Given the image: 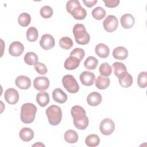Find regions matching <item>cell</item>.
<instances>
[{
    "label": "cell",
    "instance_id": "24",
    "mask_svg": "<svg viewBox=\"0 0 147 147\" xmlns=\"http://www.w3.org/2000/svg\"><path fill=\"white\" fill-rule=\"evenodd\" d=\"M65 141L69 144L76 143L79 138V136L76 131L74 130H68L65 131L64 135Z\"/></svg>",
    "mask_w": 147,
    "mask_h": 147
},
{
    "label": "cell",
    "instance_id": "26",
    "mask_svg": "<svg viewBox=\"0 0 147 147\" xmlns=\"http://www.w3.org/2000/svg\"><path fill=\"white\" fill-rule=\"evenodd\" d=\"M85 143L89 147H95L98 146L100 143V138L99 136L95 134L88 135L86 140Z\"/></svg>",
    "mask_w": 147,
    "mask_h": 147
},
{
    "label": "cell",
    "instance_id": "29",
    "mask_svg": "<svg viewBox=\"0 0 147 147\" xmlns=\"http://www.w3.org/2000/svg\"><path fill=\"white\" fill-rule=\"evenodd\" d=\"M98 64V60L94 56L88 57L84 62V67L90 70L95 69Z\"/></svg>",
    "mask_w": 147,
    "mask_h": 147
},
{
    "label": "cell",
    "instance_id": "5",
    "mask_svg": "<svg viewBox=\"0 0 147 147\" xmlns=\"http://www.w3.org/2000/svg\"><path fill=\"white\" fill-rule=\"evenodd\" d=\"M49 123L53 126H56L60 123L62 119V111L60 107L52 105L46 110Z\"/></svg>",
    "mask_w": 147,
    "mask_h": 147
},
{
    "label": "cell",
    "instance_id": "2",
    "mask_svg": "<svg viewBox=\"0 0 147 147\" xmlns=\"http://www.w3.org/2000/svg\"><path fill=\"white\" fill-rule=\"evenodd\" d=\"M66 9L75 20H84L87 16L86 10L81 6L80 2L77 0L68 1L66 4Z\"/></svg>",
    "mask_w": 147,
    "mask_h": 147
},
{
    "label": "cell",
    "instance_id": "6",
    "mask_svg": "<svg viewBox=\"0 0 147 147\" xmlns=\"http://www.w3.org/2000/svg\"><path fill=\"white\" fill-rule=\"evenodd\" d=\"M62 84L69 93H76L79 90V86L75 78L71 75H66L63 77Z\"/></svg>",
    "mask_w": 147,
    "mask_h": 147
},
{
    "label": "cell",
    "instance_id": "17",
    "mask_svg": "<svg viewBox=\"0 0 147 147\" xmlns=\"http://www.w3.org/2000/svg\"><path fill=\"white\" fill-rule=\"evenodd\" d=\"M102 100V97L98 92H92L87 97V103L91 106H96L99 105Z\"/></svg>",
    "mask_w": 147,
    "mask_h": 147
},
{
    "label": "cell",
    "instance_id": "35",
    "mask_svg": "<svg viewBox=\"0 0 147 147\" xmlns=\"http://www.w3.org/2000/svg\"><path fill=\"white\" fill-rule=\"evenodd\" d=\"M137 84L140 88H145L147 86V72H141L139 74L137 78Z\"/></svg>",
    "mask_w": 147,
    "mask_h": 147
},
{
    "label": "cell",
    "instance_id": "20",
    "mask_svg": "<svg viewBox=\"0 0 147 147\" xmlns=\"http://www.w3.org/2000/svg\"><path fill=\"white\" fill-rule=\"evenodd\" d=\"M95 53L100 58H106L110 53V49L107 45L103 43L97 44L95 48Z\"/></svg>",
    "mask_w": 147,
    "mask_h": 147
},
{
    "label": "cell",
    "instance_id": "33",
    "mask_svg": "<svg viewBox=\"0 0 147 147\" xmlns=\"http://www.w3.org/2000/svg\"><path fill=\"white\" fill-rule=\"evenodd\" d=\"M60 47L64 49H69L73 46V41L72 39L68 37H63L59 41Z\"/></svg>",
    "mask_w": 147,
    "mask_h": 147
},
{
    "label": "cell",
    "instance_id": "19",
    "mask_svg": "<svg viewBox=\"0 0 147 147\" xmlns=\"http://www.w3.org/2000/svg\"><path fill=\"white\" fill-rule=\"evenodd\" d=\"M80 63V61L77 57L70 56L65 60L64 67L67 70H74L79 66Z\"/></svg>",
    "mask_w": 147,
    "mask_h": 147
},
{
    "label": "cell",
    "instance_id": "21",
    "mask_svg": "<svg viewBox=\"0 0 147 147\" xmlns=\"http://www.w3.org/2000/svg\"><path fill=\"white\" fill-rule=\"evenodd\" d=\"M128 51L123 47H118L113 51V56L117 60H123L127 57Z\"/></svg>",
    "mask_w": 147,
    "mask_h": 147
},
{
    "label": "cell",
    "instance_id": "8",
    "mask_svg": "<svg viewBox=\"0 0 147 147\" xmlns=\"http://www.w3.org/2000/svg\"><path fill=\"white\" fill-rule=\"evenodd\" d=\"M118 19L113 15H109L103 22V26L105 30L109 33L115 31L118 27Z\"/></svg>",
    "mask_w": 147,
    "mask_h": 147
},
{
    "label": "cell",
    "instance_id": "27",
    "mask_svg": "<svg viewBox=\"0 0 147 147\" xmlns=\"http://www.w3.org/2000/svg\"><path fill=\"white\" fill-rule=\"evenodd\" d=\"M24 61L29 65H34L37 62H38V56L37 55L33 52H27L24 56Z\"/></svg>",
    "mask_w": 147,
    "mask_h": 147
},
{
    "label": "cell",
    "instance_id": "22",
    "mask_svg": "<svg viewBox=\"0 0 147 147\" xmlns=\"http://www.w3.org/2000/svg\"><path fill=\"white\" fill-rule=\"evenodd\" d=\"M19 136L22 141L28 142L33 139L34 137V131L29 127H23L20 131Z\"/></svg>",
    "mask_w": 147,
    "mask_h": 147
},
{
    "label": "cell",
    "instance_id": "32",
    "mask_svg": "<svg viewBox=\"0 0 147 147\" xmlns=\"http://www.w3.org/2000/svg\"><path fill=\"white\" fill-rule=\"evenodd\" d=\"M99 71L101 75L105 77H108L112 73V68L108 63L105 62L100 65L99 68Z\"/></svg>",
    "mask_w": 147,
    "mask_h": 147
},
{
    "label": "cell",
    "instance_id": "4",
    "mask_svg": "<svg viewBox=\"0 0 147 147\" xmlns=\"http://www.w3.org/2000/svg\"><path fill=\"white\" fill-rule=\"evenodd\" d=\"M73 34H74L76 42L80 45L87 44L90 40V34L87 32L84 25L77 24L73 28Z\"/></svg>",
    "mask_w": 147,
    "mask_h": 147
},
{
    "label": "cell",
    "instance_id": "9",
    "mask_svg": "<svg viewBox=\"0 0 147 147\" xmlns=\"http://www.w3.org/2000/svg\"><path fill=\"white\" fill-rule=\"evenodd\" d=\"M55 41L53 37L50 34H43L40 41L41 47L44 50H49L54 47Z\"/></svg>",
    "mask_w": 147,
    "mask_h": 147
},
{
    "label": "cell",
    "instance_id": "18",
    "mask_svg": "<svg viewBox=\"0 0 147 147\" xmlns=\"http://www.w3.org/2000/svg\"><path fill=\"white\" fill-rule=\"evenodd\" d=\"M52 98L53 100L59 103H64L67 100V94L60 88H55L52 92Z\"/></svg>",
    "mask_w": 147,
    "mask_h": 147
},
{
    "label": "cell",
    "instance_id": "3",
    "mask_svg": "<svg viewBox=\"0 0 147 147\" xmlns=\"http://www.w3.org/2000/svg\"><path fill=\"white\" fill-rule=\"evenodd\" d=\"M37 112L36 106L32 103H26L21 107L20 118L21 121L26 124L32 123L35 118Z\"/></svg>",
    "mask_w": 147,
    "mask_h": 147
},
{
    "label": "cell",
    "instance_id": "16",
    "mask_svg": "<svg viewBox=\"0 0 147 147\" xmlns=\"http://www.w3.org/2000/svg\"><path fill=\"white\" fill-rule=\"evenodd\" d=\"M120 22L123 28L130 29L133 26L135 22V19L131 14L126 13L122 16Z\"/></svg>",
    "mask_w": 147,
    "mask_h": 147
},
{
    "label": "cell",
    "instance_id": "34",
    "mask_svg": "<svg viewBox=\"0 0 147 147\" xmlns=\"http://www.w3.org/2000/svg\"><path fill=\"white\" fill-rule=\"evenodd\" d=\"M113 68L114 69V75L116 76H118L119 74H121L123 72L127 71L126 67L125 64L121 62H115L113 64Z\"/></svg>",
    "mask_w": 147,
    "mask_h": 147
},
{
    "label": "cell",
    "instance_id": "31",
    "mask_svg": "<svg viewBox=\"0 0 147 147\" xmlns=\"http://www.w3.org/2000/svg\"><path fill=\"white\" fill-rule=\"evenodd\" d=\"M91 14L93 18L95 20H101L105 17L106 11L103 7L98 6L92 10Z\"/></svg>",
    "mask_w": 147,
    "mask_h": 147
},
{
    "label": "cell",
    "instance_id": "38",
    "mask_svg": "<svg viewBox=\"0 0 147 147\" xmlns=\"http://www.w3.org/2000/svg\"><path fill=\"white\" fill-rule=\"evenodd\" d=\"M34 69L36 71V72L40 75H44L46 74L48 72V69H47L46 65L42 63L37 62L34 65Z\"/></svg>",
    "mask_w": 147,
    "mask_h": 147
},
{
    "label": "cell",
    "instance_id": "37",
    "mask_svg": "<svg viewBox=\"0 0 147 147\" xmlns=\"http://www.w3.org/2000/svg\"><path fill=\"white\" fill-rule=\"evenodd\" d=\"M70 56L77 57L81 61L85 56V52L83 49L80 48H76L71 52Z\"/></svg>",
    "mask_w": 147,
    "mask_h": 147
},
{
    "label": "cell",
    "instance_id": "28",
    "mask_svg": "<svg viewBox=\"0 0 147 147\" xmlns=\"http://www.w3.org/2000/svg\"><path fill=\"white\" fill-rule=\"evenodd\" d=\"M38 36L37 29L34 27H29L26 30V38L30 42H34L37 40Z\"/></svg>",
    "mask_w": 147,
    "mask_h": 147
},
{
    "label": "cell",
    "instance_id": "15",
    "mask_svg": "<svg viewBox=\"0 0 147 147\" xmlns=\"http://www.w3.org/2000/svg\"><path fill=\"white\" fill-rule=\"evenodd\" d=\"M15 83L19 88L21 90H27L31 86V80L26 76L20 75L16 79Z\"/></svg>",
    "mask_w": 147,
    "mask_h": 147
},
{
    "label": "cell",
    "instance_id": "7",
    "mask_svg": "<svg viewBox=\"0 0 147 147\" xmlns=\"http://www.w3.org/2000/svg\"><path fill=\"white\" fill-rule=\"evenodd\" d=\"M99 129L101 133L103 135H110L113 133L115 129L114 122L110 118H105L100 123Z\"/></svg>",
    "mask_w": 147,
    "mask_h": 147
},
{
    "label": "cell",
    "instance_id": "41",
    "mask_svg": "<svg viewBox=\"0 0 147 147\" xmlns=\"http://www.w3.org/2000/svg\"><path fill=\"white\" fill-rule=\"evenodd\" d=\"M36 145H37V146H45L44 144H41L40 142H38L37 144H34L33 146H36Z\"/></svg>",
    "mask_w": 147,
    "mask_h": 147
},
{
    "label": "cell",
    "instance_id": "11",
    "mask_svg": "<svg viewBox=\"0 0 147 147\" xmlns=\"http://www.w3.org/2000/svg\"><path fill=\"white\" fill-rule=\"evenodd\" d=\"M49 80L45 76H38L34 79L33 81V86L35 89L38 91H44L47 90L49 86Z\"/></svg>",
    "mask_w": 147,
    "mask_h": 147
},
{
    "label": "cell",
    "instance_id": "36",
    "mask_svg": "<svg viewBox=\"0 0 147 147\" xmlns=\"http://www.w3.org/2000/svg\"><path fill=\"white\" fill-rule=\"evenodd\" d=\"M40 15L44 18H51L53 13V11L52 8L48 5H45L42 7L40 11Z\"/></svg>",
    "mask_w": 147,
    "mask_h": 147
},
{
    "label": "cell",
    "instance_id": "10",
    "mask_svg": "<svg viewBox=\"0 0 147 147\" xmlns=\"http://www.w3.org/2000/svg\"><path fill=\"white\" fill-rule=\"evenodd\" d=\"M4 97L7 103L10 105H15L18 101L19 94L16 89L9 88L5 92Z\"/></svg>",
    "mask_w": 147,
    "mask_h": 147
},
{
    "label": "cell",
    "instance_id": "13",
    "mask_svg": "<svg viewBox=\"0 0 147 147\" xmlns=\"http://www.w3.org/2000/svg\"><path fill=\"white\" fill-rule=\"evenodd\" d=\"M79 78L83 85L90 86L94 84L95 76L94 73L90 71H85L80 74Z\"/></svg>",
    "mask_w": 147,
    "mask_h": 147
},
{
    "label": "cell",
    "instance_id": "12",
    "mask_svg": "<svg viewBox=\"0 0 147 147\" xmlns=\"http://www.w3.org/2000/svg\"><path fill=\"white\" fill-rule=\"evenodd\" d=\"M24 51V45L19 41H14L11 42L9 48V54L14 57L20 56Z\"/></svg>",
    "mask_w": 147,
    "mask_h": 147
},
{
    "label": "cell",
    "instance_id": "30",
    "mask_svg": "<svg viewBox=\"0 0 147 147\" xmlns=\"http://www.w3.org/2000/svg\"><path fill=\"white\" fill-rule=\"evenodd\" d=\"M31 21V17L27 13H21L18 17V22L20 25L23 27L28 26Z\"/></svg>",
    "mask_w": 147,
    "mask_h": 147
},
{
    "label": "cell",
    "instance_id": "25",
    "mask_svg": "<svg viewBox=\"0 0 147 147\" xmlns=\"http://www.w3.org/2000/svg\"><path fill=\"white\" fill-rule=\"evenodd\" d=\"M110 79L107 77L99 76L95 80V86L99 90H105L110 85Z\"/></svg>",
    "mask_w": 147,
    "mask_h": 147
},
{
    "label": "cell",
    "instance_id": "14",
    "mask_svg": "<svg viewBox=\"0 0 147 147\" xmlns=\"http://www.w3.org/2000/svg\"><path fill=\"white\" fill-rule=\"evenodd\" d=\"M119 84L123 88H127L133 83V77L127 71L123 72L118 76Z\"/></svg>",
    "mask_w": 147,
    "mask_h": 147
},
{
    "label": "cell",
    "instance_id": "1",
    "mask_svg": "<svg viewBox=\"0 0 147 147\" xmlns=\"http://www.w3.org/2000/svg\"><path fill=\"white\" fill-rule=\"evenodd\" d=\"M71 114L73 118L75 126L79 130H84L88 125V118L86 115V113L84 108L75 105L71 110Z\"/></svg>",
    "mask_w": 147,
    "mask_h": 147
},
{
    "label": "cell",
    "instance_id": "39",
    "mask_svg": "<svg viewBox=\"0 0 147 147\" xmlns=\"http://www.w3.org/2000/svg\"><path fill=\"white\" fill-rule=\"evenodd\" d=\"M103 2L105 3V5L107 7H110V8H114L117 7L119 3V1H115V0H103Z\"/></svg>",
    "mask_w": 147,
    "mask_h": 147
},
{
    "label": "cell",
    "instance_id": "23",
    "mask_svg": "<svg viewBox=\"0 0 147 147\" xmlns=\"http://www.w3.org/2000/svg\"><path fill=\"white\" fill-rule=\"evenodd\" d=\"M36 101L41 107L46 106L49 102V96L48 92L41 91L37 94Z\"/></svg>",
    "mask_w": 147,
    "mask_h": 147
},
{
    "label": "cell",
    "instance_id": "40",
    "mask_svg": "<svg viewBox=\"0 0 147 147\" xmlns=\"http://www.w3.org/2000/svg\"><path fill=\"white\" fill-rule=\"evenodd\" d=\"M83 2L84 3V5L88 7H91L93 6H94L97 2L98 1L97 0H92V1H86V0H83Z\"/></svg>",
    "mask_w": 147,
    "mask_h": 147
}]
</instances>
